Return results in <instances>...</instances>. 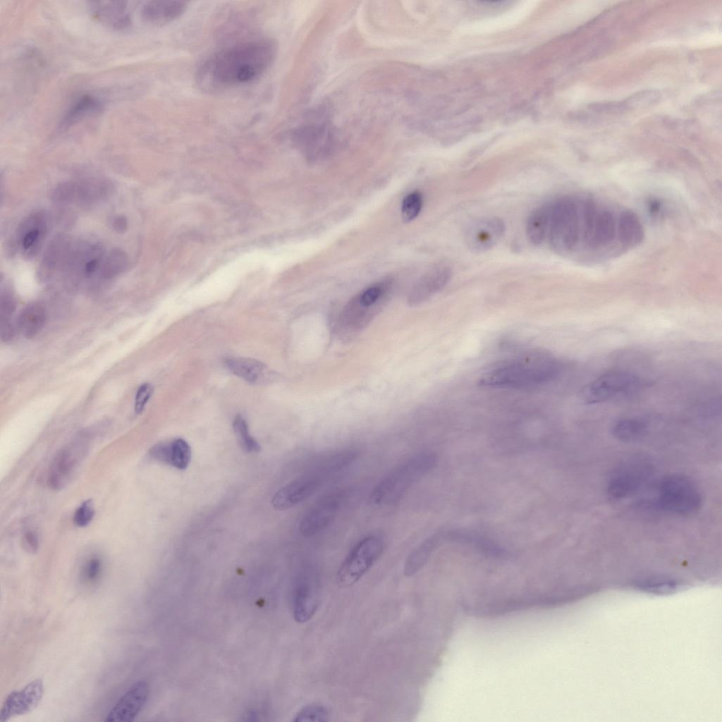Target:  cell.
I'll return each mask as SVG.
<instances>
[{
    "instance_id": "cell-1",
    "label": "cell",
    "mask_w": 722,
    "mask_h": 722,
    "mask_svg": "<svg viewBox=\"0 0 722 722\" xmlns=\"http://www.w3.org/2000/svg\"><path fill=\"white\" fill-rule=\"evenodd\" d=\"M276 47L270 39L235 44L209 59L200 68L197 82L201 89L216 91L249 83L271 65Z\"/></svg>"
},
{
    "instance_id": "cell-2",
    "label": "cell",
    "mask_w": 722,
    "mask_h": 722,
    "mask_svg": "<svg viewBox=\"0 0 722 722\" xmlns=\"http://www.w3.org/2000/svg\"><path fill=\"white\" fill-rule=\"evenodd\" d=\"M560 369V363L553 356L542 351H532L489 367L482 374L478 383L485 387H532L554 379Z\"/></svg>"
},
{
    "instance_id": "cell-3",
    "label": "cell",
    "mask_w": 722,
    "mask_h": 722,
    "mask_svg": "<svg viewBox=\"0 0 722 722\" xmlns=\"http://www.w3.org/2000/svg\"><path fill=\"white\" fill-rule=\"evenodd\" d=\"M437 456L432 452L418 453L388 472L374 487L369 501L374 506L395 503L417 482L436 465Z\"/></svg>"
},
{
    "instance_id": "cell-4",
    "label": "cell",
    "mask_w": 722,
    "mask_h": 722,
    "mask_svg": "<svg viewBox=\"0 0 722 722\" xmlns=\"http://www.w3.org/2000/svg\"><path fill=\"white\" fill-rule=\"evenodd\" d=\"M579 198L563 196L549 206L548 233L551 247L561 254L578 247Z\"/></svg>"
},
{
    "instance_id": "cell-5",
    "label": "cell",
    "mask_w": 722,
    "mask_h": 722,
    "mask_svg": "<svg viewBox=\"0 0 722 722\" xmlns=\"http://www.w3.org/2000/svg\"><path fill=\"white\" fill-rule=\"evenodd\" d=\"M702 494L697 486L683 475L663 477L656 490L655 506L669 513L687 515L697 512L702 505Z\"/></svg>"
},
{
    "instance_id": "cell-6",
    "label": "cell",
    "mask_w": 722,
    "mask_h": 722,
    "mask_svg": "<svg viewBox=\"0 0 722 722\" xmlns=\"http://www.w3.org/2000/svg\"><path fill=\"white\" fill-rule=\"evenodd\" d=\"M384 549L382 540L377 536H368L360 540L343 560L336 574L341 587L356 583L381 556Z\"/></svg>"
},
{
    "instance_id": "cell-7",
    "label": "cell",
    "mask_w": 722,
    "mask_h": 722,
    "mask_svg": "<svg viewBox=\"0 0 722 722\" xmlns=\"http://www.w3.org/2000/svg\"><path fill=\"white\" fill-rule=\"evenodd\" d=\"M641 379L630 372H606L587 384L580 391V398L587 405H594L628 395L639 390Z\"/></svg>"
},
{
    "instance_id": "cell-8",
    "label": "cell",
    "mask_w": 722,
    "mask_h": 722,
    "mask_svg": "<svg viewBox=\"0 0 722 722\" xmlns=\"http://www.w3.org/2000/svg\"><path fill=\"white\" fill-rule=\"evenodd\" d=\"M653 467L647 458L635 456L618 465L608 477L606 492L615 500L625 498L640 490L650 477Z\"/></svg>"
},
{
    "instance_id": "cell-9",
    "label": "cell",
    "mask_w": 722,
    "mask_h": 722,
    "mask_svg": "<svg viewBox=\"0 0 722 722\" xmlns=\"http://www.w3.org/2000/svg\"><path fill=\"white\" fill-rule=\"evenodd\" d=\"M344 498V492L336 491L319 500L302 518L299 527L300 534L310 537L325 529L336 517Z\"/></svg>"
},
{
    "instance_id": "cell-10",
    "label": "cell",
    "mask_w": 722,
    "mask_h": 722,
    "mask_svg": "<svg viewBox=\"0 0 722 722\" xmlns=\"http://www.w3.org/2000/svg\"><path fill=\"white\" fill-rule=\"evenodd\" d=\"M43 694L44 684L41 678L33 680L20 690L11 692L1 706L0 722L32 711L40 703Z\"/></svg>"
},
{
    "instance_id": "cell-11",
    "label": "cell",
    "mask_w": 722,
    "mask_h": 722,
    "mask_svg": "<svg viewBox=\"0 0 722 722\" xmlns=\"http://www.w3.org/2000/svg\"><path fill=\"white\" fill-rule=\"evenodd\" d=\"M87 7L90 16L106 27L123 30L131 25V13L127 1H89Z\"/></svg>"
},
{
    "instance_id": "cell-12",
    "label": "cell",
    "mask_w": 722,
    "mask_h": 722,
    "mask_svg": "<svg viewBox=\"0 0 722 722\" xmlns=\"http://www.w3.org/2000/svg\"><path fill=\"white\" fill-rule=\"evenodd\" d=\"M505 232L504 222L498 217L476 221L465 231V242L470 250L484 252L492 248Z\"/></svg>"
},
{
    "instance_id": "cell-13",
    "label": "cell",
    "mask_w": 722,
    "mask_h": 722,
    "mask_svg": "<svg viewBox=\"0 0 722 722\" xmlns=\"http://www.w3.org/2000/svg\"><path fill=\"white\" fill-rule=\"evenodd\" d=\"M149 688L147 682L135 683L118 701L107 714V722H131L145 704Z\"/></svg>"
},
{
    "instance_id": "cell-14",
    "label": "cell",
    "mask_w": 722,
    "mask_h": 722,
    "mask_svg": "<svg viewBox=\"0 0 722 722\" xmlns=\"http://www.w3.org/2000/svg\"><path fill=\"white\" fill-rule=\"evenodd\" d=\"M321 479V477L313 474L292 481L274 494L273 507L282 510L300 503L318 489Z\"/></svg>"
},
{
    "instance_id": "cell-15",
    "label": "cell",
    "mask_w": 722,
    "mask_h": 722,
    "mask_svg": "<svg viewBox=\"0 0 722 722\" xmlns=\"http://www.w3.org/2000/svg\"><path fill=\"white\" fill-rule=\"evenodd\" d=\"M187 2L154 0L145 2L140 8L142 20L151 25L161 26L173 22L183 15Z\"/></svg>"
},
{
    "instance_id": "cell-16",
    "label": "cell",
    "mask_w": 722,
    "mask_h": 722,
    "mask_svg": "<svg viewBox=\"0 0 722 722\" xmlns=\"http://www.w3.org/2000/svg\"><path fill=\"white\" fill-rule=\"evenodd\" d=\"M319 592L315 583L302 580L297 584L293 595V616L298 623H305L315 613Z\"/></svg>"
},
{
    "instance_id": "cell-17",
    "label": "cell",
    "mask_w": 722,
    "mask_h": 722,
    "mask_svg": "<svg viewBox=\"0 0 722 722\" xmlns=\"http://www.w3.org/2000/svg\"><path fill=\"white\" fill-rule=\"evenodd\" d=\"M452 271L448 267L435 268L424 275L414 288L410 297L411 304L420 303L438 293L449 282Z\"/></svg>"
},
{
    "instance_id": "cell-18",
    "label": "cell",
    "mask_w": 722,
    "mask_h": 722,
    "mask_svg": "<svg viewBox=\"0 0 722 722\" xmlns=\"http://www.w3.org/2000/svg\"><path fill=\"white\" fill-rule=\"evenodd\" d=\"M445 542V530L437 532L422 541L407 557L404 565L405 575L411 576L418 572L432 553Z\"/></svg>"
},
{
    "instance_id": "cell-19",
    "label": "cell",
    "mask_w": 722,
    "mask_h": 722,
    "mask_svg": "<svg viewBox=\"0 0 722 722\" xmlns=\"http://www.w3.org/2000/svg\"><path fill=\"white\" fill-rule=\"evenodd\" d=\"M103 106L96 96L85 94L77 98L68 108L60 123L61 128H68L87 116L99 113Z\"/></svg>"
},
{
    "instance_id": "cell-20",
    "label": "cell",
    "mask_w": 722,
    "mask_h": 722,
    "mask_svg": "<svg viewBox=\"0 0 722 722\" xmlns=\"http://www.w3.org/2000/svg\"><path fill=\"white\" fill-rule=\"evenodd\" d=\"M225 365L233 374L250 383L260 381L267 372L264 363L251 358H228Z\"/></svg>"
},
{
    "instance_id": "cell-21",
    "label": "cell",
    "mask_w": 722,
    "mask_h": 722,
    "mask_svg": "<svg viewBox=\"0 0 722 722\" xmlns=\"http://www.w3.org/2000/svg\"><path fill=\"white\" fill-rule=\"evenodd\" d=\"M46 319L44 307L39 304L25 307L17 319V328L26 338L34 337L42 329Z\"/></svg>"
},
{
    "instance_id": "cell-22",
    "label": "cell",
    "mask_w": 722,
    "mask_h": 722,
    "mask_svg": "<svg viewBox=\"0 0 722 722\" xmlns=\"http://www.w3.org/2000/svg\"><path fill=\"white\" fill-rule=\"evenodd\" d=\"M549 206H542L534 209L530 215L526 234L528 240L534 245L541 244L548 233Z\"/></svg>"
},
{
    "instance_id": "cell-23",
    "label": "cell",
    "mask_w": 722,
    "mask_h": 722,
    "mask_svg": "<svg viewBox=\"0 0 722 722\" xmlns=\"http://www.w3.org/2000/svg\"><path fill=\"white\" fill-rule=\"evenodd\" d=\"M644 422L637 418H622L612 427V434L620 441L630 442L641 438L647 431Z\"/></svg>"
},
{
    "instance_id": "cell-24",
    "label": "cell",
    "mask_w": 722,
    "mask_h": 722,
    "mask_svg": "<svg viewBox=\"0 0 722 722\" xmlns=\"http://www.w3.org/2000/svg\"><path fill=\"white\" fill-rule=\"evenodd\" d=\"M190 459L191 449L185 440L178 438L170 442V465L183 470L188 467Z\"/></svg>"
},
{
    "instance_id": "cell-25",
    "label": "cell",
    "mask_w": 722,
    "mask_h": 722,
    "mask_svg": "<svg viewBox=\"0 0 722 722\" xmlns=\"http://www.w3.org/2000/svg\"><path fill=\"white\" fill-rule=\"evenodd\" d=\"M233 428L240 446L245 451L253 453L260 451L259 443L250 434L247 422L240 415L235 417Z\"/></svg>"
},
{
    "instance_id": "cell-26",
    "label": "cell",
    "mask_w": 722,
    "mask_h": 722,
    "mask_svg": "<svg viewBox=\"0 0 722 722\" xmlns=\"http://www.w3.org/2000/svg\"><path fill=\"white\" fill-rule=\"evenodd\" d=\"M661 97L659 91L647 89L638 91L623 100L628 111L650 106L656 103Z\"/></svg>"
},
{
    "instance_id": "cell-27",
    "label": "cell",
    "mask_w": 722,
    "mask_h": 722,
    "mask_svg": "<svg viewBox=\"0 0 722 722\" xmlns=\"http://www.w3.org/2000/svg\"><path fill=\"white\" fill-rule=\"evenodd\" d=\"M422 207V196L418 192L408 195L403 201L401 215L405 222L414 219L420 213Z\"/></svg>"
},
{
    "instance_id": "cell-28",
    "label": "cell",
    "mask_w": 722,
    "mask_h": 722,
    "mask_svg": "<svg viewBox=\"0 0 722 722\" xmlns=\"http://www.w3.org/2000/svg\"><path fill=\"white\" fill-rule=\"evenodd\" d=\"M328 710L323 706L311 704L303 707L295 716L293 721L322 722L329 720Z\"/></svg>"
},
{
    "instance_id": "cell-29",
    "label": "cell",
    "mask_w": 722,
    "mask_h": 722,
    "mask_svg": "<svg viewBox=\"0 0 722 722\" xmlns=\"http://www.w3.org/2000/svg\"><path fill=\"white\" fill-rule=\"evenodd\" d=\"M94 515V505L92 500L84 501L75 510L73 522L78 527L87 526Z\"/></svg>"
},
{
    "instance_id": "cell-30",
    "label": "cell",
    "mask_w": 722,
    "mask_h": 722,
    "mask_svg": "<svg viewBox=\"0 0 722 722\" xmlns=\"http://www.w3.org/2000/svg\"><path fill=\"white\" fill-rule=\"evenodd\" d=\"M589 109L603 114H617L628 111L623 101H608L591 103Z\"/></svg>"
},
{
    "instance_id": "cell-31",
    "label": "cell",
    "mask_w": 722,
    "mask_h": 722,
    "mask_svg": "<svg viewBox=\"0 0 722 722\" xmlns=\"http://www.w3.org/2000/svg\"><path fill=\"white\" fill-rule=\"evenodd\" d=\"M383 293L381 286H375L365 290L360 296L358 305L369 311V307L376 304Z\"/></svg>"
},
{
    "instance_id": "cell-32",
    "label": "cell",
    "mask_w": 722,
    "mask_h": 722,
    "mask_svg": "<svg viewBox=\"0 0 722 722\" xmlns=\"http://www.w3.org/2000/svg\"><path fill=\"white\" fill-rule=\"evenodd\" d=\"M153 391V386L149 383H145L139 387L135 399L134 410L135 413L140 414L143 411Z\"/></svg>"
},
{
    "instance_id": "cell-33",
    "label": "cell",
    "mask_w": 722,
    "mask_h": 722,
    "mask_svg": "<svg viewBox=\"0 0 722 722\" xmlns=\"http://www.w3.org/2000/svg\"><path fill=\"white\" fill-rule=\"evenodd\" d=\"M101 570V561L98 558H92L85 565L83 570L84 577L89 581H93L99 575Z\"/></svg>"
},
{
    "instance_id": "cell-34",
    "label": "cell",
    "mask_w": 722,
    "mask_h": 722,
    "mask_svg": "<svg viewBox=\"0 0 722 722\" xmlns=\"http://www.w3.org/2000/svg\"><path fill=\"white\" fill-rule=\"evenodd\" d=\"M24 549L30 553H35L38 546V538L35 532H27L23 538Z\"/></svg>"
},
{
    "instance_id": "cell-35",
    "label": "cell",
    "mask_w": 722,
    "mask_h": 722,
    "mask_svg": "<svg viewBox=\"0 0 722 722\" xmlns=\"http://www.w3.org/2000/svg\"><path fill=\"white\" fill-rule=\"evenodd\" d=\"M39 235V231L38 229H32L28 231L23 237L22 245L23 247L27 250L33 245L35 242L38 239Z\"/></svg>"
},
{
    "instance_id": "cell-36",
    "label": "cell",
    "mask_w": 722,
    "mask_h": 722,
    "mask_svg": "<svg viewBox=\"0 0 722 722\" xmlns=\"http://www.w3.org/2000/svg\"><path fill=\"white\" fill-rule=\"evenodd\" d=\"M97 265H98V262L95 259H92V260L87 262L85 264V272L87 274H92V273H93L95 271Z\"/></svg>"
},
{
    "instance_id": "cell-37",
    "label": "cell",
    "mask_w": 722,
    "mask_h": 722,
    "mask_svg": "<svg viewBox=\"0 0 722 722\" xmlns=\"http://www.w3.org/2000/svg\"><path fill=\"white\" fill-rule=\"evenodd\" d=\"M124 218L118 217L114 222L115 228L118 230L126 228V221H124Z\"/></svg>"
}]
</instances>
